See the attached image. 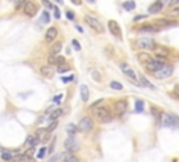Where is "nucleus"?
Returning a JSON list of instances; mask_svg holds the SVG:
<instances>
[{"instance_id": "nucleus-31", "label": "nucleus", "mask_w": 179, "mask_h": 162, "mask_svg": "<svg viewBox=\"0 0 179 162\" xmlns=\"http://www.w3.org/2000/svg\"><path fill=\"white\" fill-rule=\"evenodd\" d=\"M143 109H144V102L140 101V99H137L136 101V112H143Z\"/></svg>"}, {"instance_id": "nucleus-37", "label": "nucleus", "mask_w": 179, "mask_h": 162, "mask_svg": "<svg viewBox=\"0 0 179 162\" xmlns=\"http://www.w3.org/2000/svg\"><path fill=\"white\" fill-rule=\"evenodd\" d=\"M53 10H55V14H53V16H55V18H56V20H59V18H60V10H59V7L53 6Z\"/></svg>"}, {"instance_id": "nucleus-51", "label": "nucleus", "mask_w": 179, "mask_h": 162, "mask_svg": "<svg viewBox=\"0 0 179 162\" xmlns=\"http://www.w3.org/2000/svg\"><path fill=\"white\" fill-rule=\"evenodd\" d=\"M55 1H56V3H59V4H62V3H63V0H55Z\"/></svg>"}, {"instance_id": "nucleus-9", "label": "nucleus", "mask_w": 179, "mask_h": 162, "mask_svg": "<svg viewBox=\"0 0 179 162\" xmlns=\"http://www.w3.org/2000/svg\"><path fill=\"white\" fill-rule=\"evenodd\" d=\"M108 28H109V32L116 37V38H122V29H121V25L115 21V20H109L108 21Z\"/></svg>"}, {"instance_id": "nucleus-42", "label": "nucleus", "mask_w": 179, "mask_h": 162, "mask_svg": "<svg viewBox=\"0 0 179 162\" xmlns=\"http://www.w3.org/2000/svg\"><path fill=\"white\" fill-rule=\"evenodd\" d=\"M71 43H73V46H74V49H76V50H80V49H81V45H80V43L77 42L76 39H73V41H71Z\"/></svg>"}, {"instance_id": "nucleus-21", "label": "nucleus", "mask_w": 179, "mask_h": 162, "mask_svg": "<svg viewBox=\"0 0 179 162\" xmlns=\"http://www.w3.org/2000/svg\"><path fill=\"white\" fill-rule=\"evenodd\" d=\"M139 31L140 32H157L158 28L153 27V24H144V25H141L139 28Z\"/></svg>"}, {"instance_id": "nucleus-33", "label": "nucleus", "mask_w": 179, "mask_h": 162, "mask_svg": "<svg viewBox=\"0 0 179 162\" xmlns=\"http://www.w3.org/2000/svg\"><path fill=\"white\" fill-rule=\"evenodd\" d=\"M91 76H92V78H94L97 82H100L101 81V74L97 70H91Z\"/></svg>"}, {"instance_id": "nucleus-5", "label": "nucleus", "mask_w": 179, "mask_h": 162, "mask_svg": "<svg viewBox=\"0 0 179 162\" xmlns=\"http://www.w3.org/2000/svg\"><path fill=\"white\" fill-rule=\"evenodd\" d=\"M172 73H174V67L172 66H167V65H164L160 70L157 71H154L153 74L155 78H168V77L172 76Z\"/></svg>"}, {"instance_id": "nucleus-10", "label": "nucleus", "mask_w": 179, "mask_h": 162, "mask_svg": "<svg viewBox=\"0 0 179 162\" xmlns=\"http://www.w3.org/2000/svg\"><path fill=\"white\" fill-rule=\"evenodd\" d=\"M121 69H122V71L126 74L127 77H130L133 80V82H136V84H139L137 82V76H136V73H134V70H133L132 67L129 65H126V63H121Z\"/></svg>"}, {"instance_id": "nucleus-15", "label": "nucleus", "mask_w": 179, "mask_h": 162, "mask_svg": "<svg viewBox=\"0 0 179 162\" xmlns=\"http://www.w3.org/2000/svg\"><path fill=\"white\" fill-rule=\"evenodd\" d=\"M39 71H41V74H42L45 78H48V80H49V78H52L53 74H55V70H53L52 66H42Z\"/></svg>"}, {"instance_id": "nucleus-11", "label": "nucleus", "mask_w": 179, "mask_h": 162, "mask_svg": "<svg viewBox=\"0 0 179 162\" xmlns=\"http://www.w3.org/2000/svg\"><path fill=\"white\" fill-rule=\"evenodd\" d=\"M48 63L51 66H62L64 65V57L63 56H59V54H51L49 57H48Z\"/></svg>"}, {"instance_id": "nucleus-46", "label": "nucleus", "mask_w": 179, "mask_h": 162, "mask_svg": "<svg viewBox=\"0 0 179 162\" xmlns=\"http://www.w3.org/2000/svg\"><path fill=\"white\" fill-rule=\"evenodd\" d=\"M62 97H63V95H62V94H59L58 97H55V98H53V101H55L56 103H60V99H62Z\"/></svg>"}, {"instance_id": "nucleus-19", "label": "nucleus", "mask_w": 179, "mask_h": 162, "mask_svg": "<svg viewBox=\"0 0 179 162\" xmlns=\"http://www.w3.org/2000/svg\"><path fill=\"white\" fill-rule=\"evenodd\" d=\"M137 59H139V62H140V63L146 65V63H148V62L153 59V57H151L148 53H146V52H139V53H137Z\"/></svg>"}, {"instance_id": "nucleus-38", "label": "nucleus", "mask_w": 179, "mask_h": 162, "mask_svg": "<svg viewBox=\"0 0 179 162\" xmlns=\"http://www.w3.org/2000/svg\"><path fill=\"white\" fill-rule=\"evenodd\" d=\"M42 4H43V7H46V9H53V4L49 1V0H42Z\"/></svg>"}, {"instance_id": "nucleus-22", "label": "nucleus", "mask_w": 179, "mask_h": 162, "mask_svg": "<svg viewBox=\"0 0 179 162\" xmlns=\"http://www.w3.org/2000/svg\"><path fill=\"white\" fill-rule=\"evenodd\" d=\"M161 10H162V6L160 4L158 1L153 3V4L148 7V13H150V14H157V13H160Z\"/></svg>"}, {"instance_id": "nucleus-47", "label": "nucleus", "mask_w": 179, "mask_h": 162, "mask_svg": "<svg viewBox=\"0 0 179 162\" xmlns=\"http://www.w3.org/2000/svg\"><path fill=\"white\" fill-rule=\"evenodd\" d=\"M157 1H158V3H160V4H161V6H162V7H164V6L167 4V3H168L169 0H157Z\"/></svg>"}, {"instance_id": "nucleus-1", "label": "nucleus", "mask_w": 179, "mask_h": 162, "mask_svg": "<svg viewBox=\"0 0 179 162\" xmlns=\"http://www.w3.org/2000/svg\"><path fill=\"white\" fill-rule=\"evenodd\" d=\"M95 116L100 123H109L112 120V113L106 106H101V108L95 109Z\"/></svg>"}, {"instance_id": "nucleus-6", "label": "nucleus", "mask_w": 179, "mask_h": 162, "mask_svg": "<svg viewBox=\"0 0 179 162\" xmlns=\"http://www.w3.org/2000/svg\"><path fill=\"white\" fill-rule=\"evenodd\" d=\"M84 21L87 25H90V27L94 29L95 32H104V27L101 25V22L95 18V17H91V16H85L84 17Z\"/></svg>"}, {"instance_id": "nucleus-8", "label": "nucleus", "mask_w": 179, "mask_h": 162, "mask_svg": "<svg viewBox=\"0 0 179 162\" xmlns=\"http://www.w3.org/2000/svg\"><path fill=\"white\" fill-rule=\"evenodd\" d=\"M64 148H66V151L70 152V154H73L74 151L79 150V144H77V141L74 138V135H70V137L66 138V141H64Z\"/></svg>"}, {"instance_id": "nucleus-18", "label": "nucleus", "mask_w": 179, "mask_h": 162, "mask_svg": "<svg viewBox=\"0 0 179 162\" xmlns=\"http://www.w3.org/2000/svg\"><path fill=\"white\" fill-rule=\"evenodd\" d=\"M37 137L39 138V141H42V143H46L49 141V133L46 131V129H39L37 131Z\"/></svg>"}, {"instance_id": "nucleus-23", "label": "nucleus", "mask_w": 179, "mask_h": 162, "mask_svg": "<svg viewBox=\"0 0 179 162\" xmlns=\"http://www.w3.org/2000/svg\"><path fill=\"white\" fill-rule=\"evenodd\" d=\"M123 9H125V10H127V11H132V10H134V9H136V3H134L133 0H127V1H125V3H123Z\"/></svg>"}, {"instance_id": "nucleus-7", "label": "nucleus", "mask_w": 179, "mask_h": 162, "mask_svg": "<svg viewBox=\"0 0 179 162\" xmlns=\"http://www.w3.org/2000/svg\"><path fill=\"white\" fill-rule=\"evenodd\" d=\"M22 10H24V14H27L28 17H34L38 13V6H37L35 1H32V0H27L25 3H24Z\"/></svg>"}, {"instance_id": "nucleus-2", "label": "nucleus", "mask_w": 179, "mask_h": 162, "mask_svg": "<svg viewBox=\"0 0 179 162\" xmlns=\"http://www.w3.org/2000/svg\"><path fill=\"white\" fill-rule=\"evenodd\" d=\"M136 46L143 49V50H154V48L157 45H155V41L153 38H139L136 41Z\"/></svg>"}, {"instance_id": "nucleus-48", "label": "nucleus", "mask_w": 179, "mask_h": 162, "mask_svg": "<svg viewBox=\"0 0 179 162\" xmlns=\"http://www.w3.org/2000/svg\"><path fill=\"white\" fill-rule=\"evenodd\" d=\"M70 1H71L74 6H80V4H81V0H70Z\"/></svg>"}, {"instance_id": "nucleus-16", "label": "nucleus", "mask_w": 179, "mask_h": 162, "mask_svg": "<svg viewBox=\"0 0 179 162\" xmlns=\"http://www.w3.org/2000/svg\"><path fill=\"white\" fill-rule=\"evenodd\" d=\"M11 161L13 162H35V159L31 155H28V154H20V155L13 158Z\"/></svg>"}, {"instance_id": "nucleus-32", "label": "nucleus", "mask_w": 179, "mask_h": 162, "mask_svg": "<svg viewBox=\"0 0 179 162\" xmlns=\"http://www.w3.org/2000/svg\"><path fill=\"white\" fill-rule=\"evenodd\" d=\"M49 20H51V17H49V13H48V11H43V13H42V17H41V22H45V24H48V22H49Z\"/></svg>"}, {"instance_id": "nucleus-14", "label": "nucleus", "mask_w": 179, "mask_h": 162, "mask_svg": "<svg viewBox=\"0 0 179 162\" xmlns=\"http://www.w3.org/2000/svg\"><path fill=\"white\" fill-rule=\"evenodd\" d=\"M56 37H58V29L55 27L48 28L46 34H45V41H46V42H53V41L56 39Z\"/></svg>"}, {"instance_id": "nucleus-49", "label": "nucleus", "mask_w": 179, "mask_h": 162, "mask_svg": "<svg viewBox=\"0 0 179 162\" xmlns=\"http://www.w3.org/2000/svg\"><path fill=\"white\" fill-rule=\"evenodd\" d=\"M46 162H58V155H56V157H52L49 161H46Z\"/></svg>"}, {"instance_id": "nucleus-28", "label": "nucleus", "mask_w": 179, "mask_h": 162, "mask_svg": "<svg viewBox=\"0 0 179 162\" xmlns=\"http://www.w3.org/2000/svg\"><path fill=\"white\" fill-rule=\"evenodd\" d=\"M60 50H62V43H60V42H56V43H55V45L52 46V53H51V54H58Z\"/></svg>"}, {"instance_id": "nucleus-26", "label": "nucleus", "mask_w": 179, "mask_h": 162, "mask_svg": "<svg viewBox=\"0 0 179 162\" xmlns=\"http://www.w3.org/2000/svg\"><path fill=\"white\" fill-rule=\"evenodd\" d=\"M63 115V109H56V110H53L52 115H51V119L55 120V119H58V118H60Z\"/></svg>"}, {"instance_id": "nucleus-44", "label": "nucleus", "mask_w": 179, "mask_h": 162, "mask_svg": "<svg viewBox=\"0 0 179 162\" xmlns=\"http://www.w3.org/2000/svg\"><path fill=\"white\" fill-rule=\"evenodd\" d=\"M151 112H153V116L160 118V115H158V109H155V106H151Z\"/></svg>"}, {"instance_id": "nucleus-52", "label": "nucleus", "mask_w": 179, "mask_h": 162, "mask_svg": "<svg viewBox=\"0 0 179 162\" xmlns=\"http://www.w3.org/2000/svg\"><path fill=\"white\" fill-rule=\"evenodd\" d=\"M88 3H95V0H87Z\"/></svg>"}, {"instance_id": "nucleus-12", "label": "nucleus", "mask_w": 179, "mask_h": 162, "mask_svg": "<svg viewBox=\"0 0 179 162\" xmlns=\"http://www.w3.org/2000/svg\"><path fill=\"white\" fill-rule=\"evenodd\" d=\"M162 124L164 126H172V127H175V126L178 124V118H176L175 115H164Z\"/></svg>"}, {"instance_id": "nucleus-17", "label": "nucleus", "mask_w": 179, "mask_h": 162, "mask_svg": "<svg viewBox=\"0 0 179 162\" xmlns=\"http://www.w3.org/2000/svg\"><path fill=\"white\" fill-rule=\"evenodd\" d=\"M154 50H155L157 57H161V59H167V57H168V54H169V50L167 48H164V46H155Z\"/></svg>"}, {"instance_id": "nucleus-43", "label": "nucleus", "mask_w": 179, "mask_h": 162, "mask_svg": "<svg viewBox=\"0 0 179 162\" xmlns=\"http://www.w3.org/2000/svg\"><path fill=\"white\" fill-rule=\"evenodd\" d=\"M168 4H169V7H176L179 4V0H169Z\"/></svg>"}, {"instance_id": "nucleus-24", "label": "nucleus", "mask_w": 179, "mask_h": 162, "mask_svg": "<svg viewBox=\"0 0 179 162\" xmlns=\"http://www.w3.org/2000/svg\"><path fill=\"white\" fill-rule=\"evenodd\" d=\"M109 87L113 88V90H116V91H122L123 90V85H122L121 82H118V81H111L109 82Z\"/></svg>"}, {"instance_id": "nucleus-34", "label": "nucleus", "mask_w": 179, "mask_h": 162, "mask_svg": "<svg viewBox=\"0 0 179 162\" xmlns=\"http://www.w3.org/2000/svg\"><path fill=\"white\" fill-rule=\"evenodd\" d=\"M56 127H58V122H55V120H53L52 123H51V124H49V126L46 127V131H48V133H51V131H53V130L56 129Z\"/></svg>"}, {"instance_id": "nucleus-36", "label": "nucleus", "mask_w": 179, "mask_h": 162, "mask_svg": "<svg viewBox=\"0 0 179 162\" xmlns=\"http://www.w3.org/2000/svg\"><path fill=\"white\" fill-rule=\"evenodd\" d=\"M56 71H58V73H66V71H69V67H66L64 65L58 66V67H56Z\"/></svg>"}, {"instance_id": "nucleus-25", "label": "nucleus", "mask_w": 179, "mask_h": 162, "mask_svg": "<svg viewBox=\"0 0 179 162\" xmlns=\"http://www.w3.org/2000/svg\"><path fill=\"white\" fill-rule=\"evenodd\" d=\"M64 162H80V159L76 155H73V154H67L66 157H64V159H63Z\"/></svg>"}, {"instance_id": "nucleus-4", "label": "nucleus", "mask_w": 179, "mask_h": 162, "mask_svg": "<svg viewBox=\"0 0 179 162\" xmlns=\"http://www.w3.org/2000/svg\"><path fill=\"white\" fill-rule=\"evenodd\" d=\"M92 129H94V120L91 119L90 116H85V118H83V119L79 122V126H77V130H80V131H84V133H87V131H91Z\"/></svg>"}, {"instance_id": "nucleus-35", "label": "nucleus", "mask_w": 179, "mask_h": 162, "mask_svg": "<svg viewBox=\"0 0 179 162\" xmlns=\"http://www.w3.org/2000/svg\"><path fill=\"white\" fill-rule=\"evenodd\" d=\"M13 3H14V7H16V9H20V7H22V4L25 3V0H13Z\"/></svg>"}, {"instance_id": "nucleus-27", "label": "nucleus", "mask_w": 179, "mask_h": 162, "mask_svg": "<svg viewBox=\"0 0 179 162\" xmlns=\"http://www.w3.org/2000/svg\"><path fill=\"white\" fill-rule=\"evenodd\" d=\"M13 158H14V155H13L11 152H7V151L1 152V159H4V161H7V162H10Z\"/></svg>"}, {"instance_id": "nucleus-41", "label": "nucleus", "mask_w": 179, "mask_h": 162, "mask_svg": "<svg viewBox=\"0 0 179 162\" xmlns=\"http://www.w3.org/2000/svg\"><path fill=\"white\" fill-rule=\"evenodd\" d=\"M74 80V76H69V77H63L62 78V81H63L64 84H67V82H70V81H73Z\"/></svg>"}, {"instance_id": "nucleus-40", "label": "nucleus", "mask_w": 179, "mask_h": 162, "mask_svg": "<svg viewBox=\"0 0 179 162\" xmlns=\"http://www.w3.org/2000/svg\"><path fill=\"white\" fill-rule=\"evenodd\" d=\"M45 154H46V147H43V148L39 150V152H38V158H43Z\"/></svg>"}, {"instance_id": "nucleus-50", "label": "nucleus", "mask_w": 179, "mask_h": 162, "mask_svg": "<svg viewBox=\"0 0 179 162\" xmlns=\"http://www.w3.org/2000/svg\"><path fill=\"white\" fill-rule=\"evenodd\" d=\"M76 29H77V31H80V32H83V28H81V27H79V25L76 27Z\"/></svg>"}, {"instance_id": "nucleus-13", "label": "nucleus", "mask_w": 179, "mask_h": 162, "mask_svg": "<svg viewBox=\"0 0 179 162\" xmlns=\"http://www.w3.org/2000/svg\"><path fill=\"white\" fill-rule=\"evenodd\" d=\"M126 108H127V102L125 101V99H119V101H116V103H115V112H116V115L122 116V115L126 112Z\"/></svg>"}, {"instance_id": "nucleus-29", "label": "nucleus", "mask_w": 179, "mask_h": 162, "mask_svg": "<svg viewBox=\"0 0 179 162\" xmlns=\"http://www.w3.org/2000/svg\"><path fill=\"white\" fill-rule=\"evenodd\" d=\"M66 130H67V133L70 135H74V134H76V131H77V126H76V124H73V123H70L67 126V129H66Z\"/></svg>"}, {"instance_id": "nucleus-3", "label": "nucleus", "mask_w": 179, "mask_h": 162, "mask_svg": "<svg viewBox=\"0 0 179 162\" xmlns=\"http://www.w3.org/2000/svg\"><path fill=\"white\" fill-rule=\"evenodd\" d=\"M165 65V59H161V57H155V59H151L148 63H146L144 65V67L147 69L148 71H151V73H154V71L160 70L162 66Z\"/></svg>"}, {"instance_id": "nucleus-39", "label": "nucleus", "mask_w": 179, "mask_h": 162, "mask_svg": "<svg viewBox=\"0 0 179 162\" xmlns=\"http://www.w3.org/2000/svg\"><path fill=\"white\" fill-rule=\"evenodd\" d=\"M66 17L69 20H74V11L71 10H66Z\"/></svg>"}, {"instance_id": "nucleus-30", "label": "nucleus", "mask_w": 179, "mask_h": 162, "mask_svg": "<svg viewBox=\"0 0 179 162\" xmlns=\"http://www.w3.org/2000/svg\"><path fill=\"white\" fill-rule=\"evenodd\" d=\"M140 81H141V85H144V87H147V88H154V85L150 82V81L146 78V77H143V76H140Z\"/></svg>"}, {"instance_id": "nucleus-45", "label": "nucleus", "mask_w": 179, "mask_h": 162, "mask_svg": "<svg viewBox=\"0 0 179 162\" xmlns=\"http://www.w3.org/2000/svg\"><path fill=\"white\" fill-rule=\"evenodd\" d=\"M147 17V14H141V16H137L133 18V21H139V20H143V18H146Z\"/></svg>"}, {"instance_id": "nucleus-20", "label": "nucleus", "mask_w": 179, "mask_h": 162, "mask_svg": "<svg viewBox=\"0 0 179 162\" xmlns=\"http://www.w3.org/2000/svg\"><path fill=\"white\" fill-rule=\"evenodd\" d=\"M80 95H81V99L84 101V102H87L90 98V90L87 85H81L80 87Z\"/></svg>"}]
</instances>
